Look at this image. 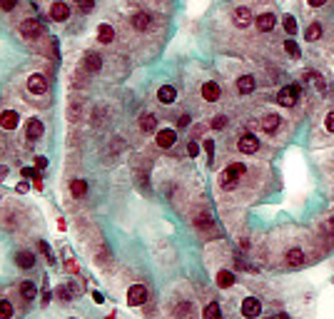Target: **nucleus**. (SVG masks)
<instances>
[{
  "instance_id": "obj_16",
  "label": "nucleus",
  "mask_w": 334,
  "mask_h": 319,
  "mask_svg": "<svg viewBox=\"0 0 334 319\" xmlns=\"http://www.w3.org/2000/svg\"><path fill=\"white\" fill-rule=\"evenodd\" d=\"M175 140H177L175 130H160V132H157V145H160L162 150L172 147V145H175Z\"/></svg>"
},
{
  "instance_id": "obj_27",
  "label": "nucleus",
  "mask_w": 334,
  "mask_h": 319,
  "mask_svg": "<svg viewBox=\"0 0 334 319\" xmlns=\"http://www.w3.org/2000/svg\"><path fill=\"white\" fill-rule=\"evenodd\" d=\"M319 38H322V28H319V23H312V25L304 30V40L314 43V40H319Z\"/></svg>"
},
{
  "instance_id": "obj_51",
  "label": "nucleus",
  "mask_w": 334,
  "mask_h": 319,
  "mask_svg": "<svg viewBox=\"0 0 334 319\" xmlns=\"http://www.w3.org/2000/svg\"><path fill=\"white\" fill-rule=\"evenodd\" d=\"M18 192H28V182H20V185H18Z\"/></svg>"
},
{
  "instance_id": "obj_43",
  "label": "nucleus",
  "mask_w": 334,
  "mask_h": 319,
  "mask_svg": "<svg viewBox=\"0 0 334 319\" xmlns=\"http://www.w3.org/2000/svg\"><path fill=\"white\" fill-rule=\"evenodd\" d=\"M187 152H190L192 157H197V155H200V145H197V142H190V145H187Z\"/></svg>"
},
{
  "instance_id": "obj_31",
  "label": "nucleus",
  "mask_w": 334,
  "mask_h": 319,
  "mask_svg": "<svg viewBox=\"0 0 334 319\" xmlns=\"http://www.w3.org/2000/svg\"><path fill=\"white\" fill-rule=\"evenodd\" d=\"M23 177H25V180L30 177V180H35V187H43L40 175H38V167H35V170H33V167H23Z\"/></svg>"
},
{
  "instance_id": "obj_35",
  "label": "nucleus",
  "mask_w": 334,
  "mask_h": 319,
  "mask_svg": "<svg viewBox=\"0 0 334 319\" xmlns=\"http://www.w3.org/2000/svg\"><path fill=\"white\" fill-rule=\"evenodd\" d=\"M284 30H287L289 35H294V33H297V20H294L292 15H287V18H284Z\"/></svg>"
},
{
  "instance_id": "obj_14",
  "label": "nucleus",
  "mask_w": 334,
  "mask_h": 319,
  "mask_svg": "<svg viewBox=\"0 0 334 319\" xmlns=\"http://www.w3.org/2000/svg\"><path fill=\"white\" fill-rule=\"evenodd\" d=\"M175 97H177V90H175L172 85H162V87L157 90V100H160L162 105H172Z\"/></svg>"
},
{
  "instance_id": "obj_46",
  "label": "nucleus",
  "mask_w": 334,
  "mask_h": 319,
  "mask_svg": "<svg viewBox=\"0 0 334 319\" xmlns=\"http://www.w3.org/2000/svg\"><path fill=\"white\" fill-rule=\"evenodd\" d=\"M324 125H327V130H329V132H334V110L327 115V118H324Z\"/></svg>"
},
{
  "instance_id": "obj_11",
  "label": "nucleus",
  "mask_w": 334,
  "mask_h": 319,
  "mask_svg": "<svg viewBox=\"0 0 334 319\" xmlns=\"http://www.w3.org/2000/svg\"><path fill=\"white\" fill-rule=\"evenodd\" d=\"M130 23H133V28H135V30L145 33V30H147V28L152 25V15H150V13H135V15H133V20H130Z\"/></svg>"
},
{
  "instance_id": "obj_10",
  "label": "nucleus",
  "mask_w": 334,
  "mask_h": 319,
  "mask_svg": "<svg viewBox=\"0 0 334 319\" xmlns=\"http://www.w3.org/2000/svg\"><path fill=\"white\" fill-rule=\"evenodd\" d=\"M232 20H235L237 28H247V25L252 23V10H250V8H237L235 15H232Z\"/></svg>"
},
{
  "instance_id": "obj_40",
  "label": "nucleus",
  "mask_w": 334,
  "mask_h": 319,
  "mask_svg": "<svg viewBox=\"0 0 334 319\" xmlns=\"http://www.w3.org/2000/svg\"><path fill=\"white\" fill-rule=\"evenodd\" d=\"M204 152H207V160L212 162V157H214V142L212 140H204Z\"/></svg>"
},
{
  "instance_id": "obj_2",
  "label": "nucleus",
  "mask_w": 334,
  "mask_h": 319,
  "mask_svg": "<svg viewBox=\"0 0 334 319\" xmlns=\"http://www.w3.org/2000/svg\"><path fill=\"white\" fill-rule=\"evenodd\" d=\"M20 35H23L25 40H38V38L43 35V25H40L38 20L28 18V20L20 23Z\"/></svg>"
},
{
  "instance_id": "obj_47",
  "label": "nucleus",
  "mask_w": 334,
  "mask_h": 319,
  "mask_svg": "<svg viewBox=\"0 0 334 319\" xmlns=\"http://www.w3.org/2000/svg\"><path fill=\"white\" fill-rule=\"evenodd\" d=\"M177 125H180V128H187V125H190V115H180Z\"/></svg>"
},
{
  "instance_id": "obj_4",
  "label": "nucleus",
  "mask_w": 334,
  "mask_h": 319,
  "mask_svg": "<svg viewBox=\"0 0 334 319\" xmlns=\"http://www.w3.org/2000/svg\"><path fill=\"white\" fill-rule=\"evenodd\" d=\"M297 97H299V90H297V87H292V85H287V87H282V90H279L277 102H279L282 108H292V105L297 102Z\"/></svg>"
},
{
  "instance_id": "obj_38",
  "label": "nucleus",
  "mask_w": 334,
  "mask_h": 319,
  "mask_svg": "<svg viewBox=\"0 0 334 319\" xmlns=\"http://www.w3.org/2000/svg\"><path fill=\"white\" fill-rule=\"evenodd\" d=\"M195 225H197V227H212V217H209V215H204V212H202L200 217H197V220H195Z\"/></svg>"
},
{
  "instance_id": "obj_18",
  "label": "nucleus",
  "mask_w": 334,
  "mask_h": 319,
  "mask_svg": "<svg viewBox=\"0 0 334 319\" xmlns=\"http://www.w3.org/2000/svg\"><path fill=\"white\" fill-rule=\"evenodd\" d=\"M255 23H257V30H260V33H269V30H274V23H277V18H274L272 13H265V15H260Z\"/></svg>"
},
{
  "instance_id": "obj_48",
  "label": "nucleus",
  "mask_w": 334,
  "mask_h": 319,
  "mask_svg": "<svg viewBox=\"0 0 334 319\" xmlns=\"http://www.w3.org/2000/svg\"><path fill=\"white\" fill-rule=\"evenodd\" d=\"M5 177H8V167H5V165H0V182H3Z\"/></svg>"
},
{
  "instance_id": "obj_49",
  "label": "nucleus",
  "mask_w": 334,
  "mask_h": 319,
  "mask_svg": "<svg viewBox=\"0 0 334 319\" xmlns=\"http://www.w3.org/2000/svg\"><path fill=\"white\" fill-rule=\"evenodd\" d=\"M307 3H309V5H312V8H319V5H324V3H327V0H307Z\"/></svg>"
},
{
  "instance_id": "obj_36",
  "label": "nucleus",
  "mask_w": 334,
  "mask_h": 319,
  "mask_svg": "<svg viewBox=\"0 0 334 319\" xmlns=\"http://www.w3.org/2000/svg\"><path fill=\"white\" fill-rule=\"evenodd\" d=\"M214 130H222V128H227V118L225 115H217V118H212V123H209Z\"/></svg>"
},
{
  "instance_id": "obj_52",
  "label": "nucleus",
  "mask_w": 334,
  "mask_h": 319,
  "mask_svg": "<svg viewBox=\"0 0 334 319\" xmlns=\"http://www.w3.org/2000/svg\"><path fill=\"white\" fill-rule=\"evenodd\" d=\"M324 230H327V232H334V220H332V222H327V227H324Z\"/></svg>"
},
{
  "instance_id": "obj_7",
  "label": "nucleus",
  "mask_w": 334,
  "mask_h": 319,
  "mask_svg": "<svg viewBox=\"0 0 334 319\" xmlns=\"http://www.w3.org/2000/svg\"><path fill=\"white\" fill-rule=\"evenodd\" d=\"M28 90L33 95H43V92H48V80L43 75H30L28 77Z\"/></svg>"
},
{
  "instance_id": "obj_22",
  "label": "nucleus",
  "mask_w": 334,
  "mask_h": 319,
  "mask_svg": "<svg viewBox=\"0 0 334 319\" xmlns=\"http://www.w3.org/2000/svg\"><path fill=\"white\" fill-rule=\"evenodd\" d=\"M279 123H282V118H279V115H265L260 125H262V130H265L267 135H272V132H277V130H279Z\"/></svg>"
},
{
  "instance_id": "obj_44",
  "label": "nucleus",
  "mask_w": 334,
  "mask_h": 319,
  "mask_svg": "<svg viewBox=\"0 0 334 319\" xmlns=\"http://www.w3.org/2000/svg\"><path fill=\"white\" fill-rule=\"evenodd\" d=\"M35 167H38V170H45V167H48V160H45L43 155H38V157H35Z\"/></svg>"
},
{
  "instance_id": "obj_29",
  "label": "nucleus",
  "mask_w": 334,
  "mask_h": 319,
  "mask_svg": "<svg viewBox=\"0 0 334 319\" xmlns=\"http://www.w3.org/2000/svg\"><path fill=\"white\" fill-rule=\"evenodd\" d=\"M18 289H20V297H23V299H33V297H35V284H33V282H23Z\"/></svg>"
},
{
  "instance_id": "obj_30",
  "label": "nucleus",
  "mask_w": 334,
  "mask_h": 319,
  "mask_svg": "<svg viewBox=\"0 0 334 319\" xmlns=\"http://www.w3.org/2000/svg\"><path fill=\"white\" fill-rule=\"evenodd\" d=\"M202 314H204V319H217L219 314H222V309H219V304H217V302H209V304L204 307V312H202Z\"/></svg>"
},
{
  "instance_id": "obj_19",
  "label": "nucleus",
  "mask_w": 334,
  "mask_h": 319,
  "mask_svg": "<svg viewBox=\"0 0 334 319\" xmlns=\"http://www.w3.org/2000/svg\"><path fill=\"white\" fill-rule=\"evenodd\" d=\"M15 264H18L20 269H30V267H35V255H33V252L20 250V252L15 255Z\"/></svg>"
},
{
  "instance_id": "obj_42",
  "label": "nucleus",
  "mask_w": 334,
  "mask_h": 319,
  "mask_svg": "<svg viewBox=\"0 0 334 319\" xmlns=\"http://www.w3.org/2000/svg\"><path fill=\"white\" fill-rule=\"evenodd\" d=\"M15 5H18V0H0V8H3L5 13H10Z\"/></svg>"
},
{
  "instance_id": "obj_8",
  "label": "nucleus",
  "mask_w": 334,
  "mask_h": 319,
  "mask_svg": "<svg viewBox=\"0 0 334 319\" xmlns=\"http://www.w3.org/2000/svg\"><path fill=\"white\" fill-rule=\"evenodd\" d=\"M43 132H45V125H43L38 118H30V120H28V128H25V137H28V140H40Z\"/></svg>"
},
{
  "instance_id": "obj_15",
  "label": "nucleus",
  "mask_w": 334,
  "mask_h": 319,
  "mask_svg": "<svg viewBox=\"0 0 334 319\" xmlns=\"http://www.w3.org/2000/svg\"><path fill=\"white\" fill-rule=\"evenodd\" d=\"M82 67H85L87 72H100V67H102V58H100L97 53H87V55H85V60H82Z\"/></svg>"
},
{
  "instance_id": "obj_41",
  "label": "nucleus",
  "mask_w": 334,
  "mask_h": 319,
  "mask_svg": "<svg viewBox=\"0 0 334 319\" xmlns=\"http://www.w3.org/2000/svg\"><path fill=\"white\" fill-rule=\"evenodd\" d=\"M177 314H180V317H185V314H192V304H190V302H182V304L177 307Z\"/></svg>"
},
{
  "instance_id": "obj_24",
  "label": "nucleus",
  "mask_w": 334,
  "mask_h": 319,
  "mask_svg": "<svg viewBox=\"0 0 334 319\" xmlns=\"http://www.w3.org/2000/svg\"><path fill=\"white\" fill-rule=\"evenodd\" d=\"M284 259H287L289 267H302V264H304V252L294 247V250H289V252L284 255Z\"/></svg>"
},
{
  "instance_id": "obj_17",
  "label": "nucleus",
  "mask_w": 334,
  "mask_h": 319,
  "mask_svg": "<svg viewBox=\"0 0 334 319\" xmlns=\"http://www.w3.org/2000/svg\"><path fill=\"white\" fill-rule=\"evenodd\" d=\"M157 128V115L155 113H142L140 115V130L142 132H155Z\"/></svg>"
},
{
  "instance_id": "obj_25",
  "label": "nucleus",
  "mask_w": 334,
  "mask_h": 319,
  "mask_svg": "<svg viewBox=\"0 0 334 319\" xmlns=\"http://www.w3.org/2000/svg\"><path fill=\"white\" fill-rule=\"evenodd\" d=\"M232 284H235V274H232V272H227V269L217 272V287L227 289V287H232Z\"/></svg>"
},
{
  "instance_id": "obj_3",
  "label": "nucleus",
  "mask_w": 334,
  "mask_h": 319,
  "mask_svg": "<svg viewBox=\"0 0 334 319\" xmlns=\"http://www.w3.org/2000/svg\"><path fill=\"white\" fill-rule=\"evenodd\" d=\"M145 302H147V287L133 284V287L128 289V304H130V307H140V304H145Z\"/></svg>"
},
{
  "instance_id": "obj_45",
  "label": "nucleus",
  "mask_w": 334,
  "mask_h": 319,
  "mask_svg": "<svg viewBox=\"0 0 334 319\" xmlns=\"http://www.w3.org/2000/svg\"><path fill=\"white\" fill-rule=\"evenodd\" d=\"M53 299V294H50V287H48V279H45V289H43V304H48Z\"/></svg>"
},
{
  "instance_id": "obj_20",
  "label": "nucleus",
  "mask_w": 334,
  "mask_h": 319,
  "mask_svg": "<svg viewBox=\"0 0 334 319\" xmlns=\"http://www.w3.org/2000/svg\"><path fill=\"white\" fill-rule=\"evenodd\" d=\"M97 40L105 43V45H110V43L115 40V30H113V25H107V23L97 25Z\"/></svg>"
},
{
  "instance_id": "obj_1",
  "label": "nucleus",
  "mask_w": 334,
  "mask_h": 319,
  "mask_svg": "<svg viewBox=\"0 0 334 319\" xmlns=\"http://www.w3.org/2000/svg\"><path fill=\"white\" fill-rule=\"evenodd\" d=\"M247 172V167L242 165V162H235V165H230L222 175H219V185H222V190H235L237 187V182H240V177Z\"/></svg>"
},
{
  "instance_id": "obj_32",
  "label": "nucleus",
  "mask_w": 334,
  "mask_h": 319,
  "mask_svg": "<svg viewBox=\"0 0 334 319\" xmlns=\"http://www.w3.org/2000/svg\"><path fill=\"white\" fill-rule=\"evenodd\" d=\"M304 77H307L309 82H314V85H317V90H324V80H322V75H319V72H304Z\"/></svg>"
},
{
  "instance_id": "obj_5",
  "label": "nucleus",
  "mask_w": 334,
  "mask_h": 319,
  "mask_svg": "<svg viewBox=\"0 0 334 319\" xmlns=\"http://www.w3.org/2000/svg\"><path fill=\"white\" fill-rule=\"evenodd\" d=\"M237 147H240V152H245V155H255V152L260 150V140H257L255 135H242L240 142H237Z\"/></svg>"
},
{
  "instance_id": "obj_6",
  "label": "nucleus",
  "mask_w": 334,
  "mask_h": 319,
  "mask_svg": "<svg viewBox=\"0 0 334 319\" xmlns=\"http://www.w3.org/2000/svg\"><path fill=\"white\" fill-rule=\"evenodd\" d=\"M50 18H53V20H58V23H65L67 18H70V8H67V3L55 0V3L50 5Z\"/></svg>"
},
{
  "instance_id": "obj_13",
  "label": "nucleus",
  "mask_w": 334,
  "mask_h": 319,
  "mask_svg": "<svg viewBox=\"0 0 334 319\" xmlns=\"http://www.w3.org/2000/svg\"><path fill=\"white\" fill-rule=\"evenodd\" d=\"M202 97H204L207 102L219 100V85H217V82H212V80H207V82L202 85Z\"/></svg>"
},
{
  "instance_id": "obj_28",
  "label": "nucleus",
  "mask_w": 334,
  "mask_h": 319,
  "mask_svg": "<svg viewBox=\"0 0 334 319\" xmlns=\"http://www.w3.org/2000/svg\"><path fill=\"white\" fill-rule=\"evenodd\" d=\"M75 292H77V287H75V284H72V287H65V284H63V287H58V289H55V294H58L63 302H70Z\"/></svg>"
},
{
  "instance_id": "obj_50",
  "label": "nucleus",
  "mask_w": 334,
  "mask_h": 319,
  "mask_svg": "<svg viewBox=\"0 0 334 319\" xmlns=\"http://www.w3.org/2000/svg\"><path fill=\"white\" fill-rule=\"evenodd\" d=\"M92 299H95V302L100 304V302H102V294H100V292H92Z\"/></svg>"
},
{
  "instance_id": "obj_26",
  "label": "nucleus",
  "mask_w": 334,
  "mask_h": 319,
  "mask_svg": "<svg viewBox=\"0 0 334 319\" xmlns=\"http://www.w3.org/2000/svg\"><path fill=\"white\" fill-rule=\"evenodd\" d=\"M70 192H72V197H85L87 194V182L85 180H72V185H70Z\"/></svg>"
},
{
  "instance_id": "obj_23",
  "label": "nucleus",
  "mask_w": 334,
  "mask_h": 319,
  "mask_svg": "<svg viewBox=\"0 0 334 319\" xmlns=\"http://www.w3.org/2000/svg\"><path fill=\"white\" fill-rule=\"evenodd\" d=\"M67 120L70 123H80L82 120V100H72L67 108Z\"/></svg>"
},
{
  "instance_id": "obj_33",
  "label": "nucleus",
  "mask_w": 334,
  "mask_h": 319,
  "mask_svg": "<svg viewBox=\"0 0 334 319\" xmlns=\"http://www.w3.org/2000/svg\"><path fill=\"white\" fill-rule=\"evenodd\" d=\"M284 50H287L292 58H299V45H297L292 38H289V40H284Z\"/></svg>"
},
{
  "instance_id": "obj_39",
  "label": "nucleus",
  "mask_w": 334,
  "mask_h": 319,
  "mask_svg": "<svg viewBox=\"0 0 334 319\" xmlns=\"http://www.w3.org/2000/svg\"><path fill=\"white\" fill-rule=\"evenodd\" d=\"M77 8H80V13H90L95 8V0H77Z\"/></svg>"
},
{
  "instance_id": "obj_37",
  "label": "nucleus",
  "mask_w": 334,
  "mask_h": 319,
  "mask_svg": "<svg viewBox=\"0 0 334 319\" xmlns=\"http://www.w3.org/2000/svg\"><path fill=\"white\" fill-rule=\"evenodd\" d=\"M38 250L48 257V264H53V262H55V259H53V252H50V247H48V242H38Z\"/></svg>"
},
{
  "instance_id": "obj_34",
  "label": "nucleus",
  "mask_w": 334,
  "mask_h": 319,
  "mask_svg": "<svg viewBox=\"0 0 334 319\" xmlns=\"http://www.w3.org/2000/svg\"><path fill=\"white\" fill-rule=\"evenodd\" d=\"M13 314V304L8 299H0V319H8Z\"/></svg>"
},
{
  "instance_id": "obj_9",
  "label": "nucleus",
  "mask_w": 334,
  "mask_h": 319,
  "mask_svg": "<svg viewBox=\"0 0 334 319\" xmlns=\"http://www.w3.org/2000/svg\"><path fill=\"white\" fill-rule=\"evenodd\" d=\"M262 312V302L257 299V297H247L245 302H242V314L245 317H257Z\"/></svg>"
},
{
  "instance_id": "obj_21",
  "label": "nucleus",
  "mask_w": 334,
  "mask_h": 319,
  "mask_svg": "<svg viewBox=\"0 0 334 319\" xmlns=\"http://www.w3.org/2000/svg\"><path fill=\"white\" fill-rule=\"evenodd\" d=\"M255 87H257V82H255L252 75H242V77L237 80V90H240V95H250Z\"/></svg>"
},
{
  "instance_id": "obj_12",
  "label": "nucleus",
  "mask_w": 334,
  "mask_h": 319,
  "mask_svg": "<svg viewBox=\"0 0 334 319\" xmlns=\"http://www.w3.org/2000/svg\"><path fill=\"white\" fill-rule=\"evenodd\" d=\"M18 123H20V118H18L15 110H5V113H0V128L3 130H15L18 128Z\"/></svg>"
}]
</instances>
